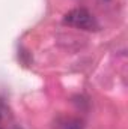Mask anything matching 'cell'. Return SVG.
Returning a JSON list of instances; mask_svg holds the SVG:
<instances>
[{"label":"cell","mask_w":128,"mask_h":129,"mask_svg":"<svg viewBox=\"0 0 128 129\" xmlns=\"http://www.w3.org/2000/svg\"><path fill=\"white\" fill-rule=\"evenodd\" d=\"M63 23L80 29V30H88V32H95L99 29V24L95 20V17L84 8H75L72 11H69L63 18Z\"/></svg>","instance_id":"cell-1"},{"label":"cell","mask_w":128,"mask_h":129,"mask_svg":"<svg viewBox=\"0 0 128 129\" xmlns=\"http://www.w3.org/2000/svg\"><path fill=\"white\" fill-rule=\"evenodd\" d=\"M62 129H83V123L77 119H71L65 123Z\"/></svg>","instance_id":"cell-2"},{"label":"cell","mask_w":128,"mask_h":129,"mask_svg":"<svg viewBox=\"0 0 128 129\" xmlns=\"http://www.w3.org/2000/svg\"><path fill=\"white\" fill-rule=\"evenodd\" d=\"M0 117H2V114H0Z\"/></svg>","instance_id":"cell-3"}]
</instances>
